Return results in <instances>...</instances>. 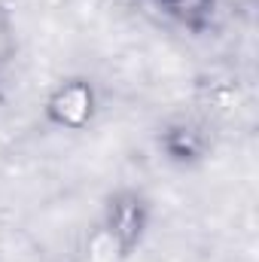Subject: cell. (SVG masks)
Wrapping results in <instances>:
<instances>
[{"label":"cell","mask_w":259,"mask_h":262,"mask_svg":"<svg viewBox=\"0 0 259 262\" xmlns=\"http://www.w3.org/2000/svg\"><path fill=\"white\" fill-rule=\"evenodd\" d=\"M153 3L168 18H174L177 25H183L189 31H204L217 12V0H153Z\"/></svg>","instance_id":"277c9868"},{"label":"cell","mask_w":259,"mask_h":262,"mask_svg":"<svg viewBox=\"0 0 259 262\" xmlns=\"http://www.w3.org/2000/svg\"><path fill=\"white\" fill-rule=\"evenodd\" d=\"M149 229V204L137 192H116L104 210V232L119 256H128L140 247Z\"/></svg>","instance_id":"6da1fadb"},{"label":"cell","mask_w":259,"mask_h":262,"mask_svg":"<svg viewBox=\"0 0 259 262\" xmlns=\"http://www.w3.org/2000/svg\"><path fill=\"white\" fill-rule=\"evenodd\" d=\"M159 143H162V152H165L174 165H195V162L204 159V152H207L204 134L195 128V125H186V122L168 125V128L162 131Z\"/></svg>","instance_id":"3957f363"},{"label":"cell","mask_w":259,"mask_h":262,"mask_svg":"<svg viewBox=\"0 0 259 262\" xmlns=\"http://www.w3.org/2000/svg\"><path fill=\"white\" fill-rule=\"evenodd\" d=\"M15 49H18V37H15V18L12 12L0 3V73L12 64L15 58Z\"/></svg>","instance_id":"5b68a950"},{"label":"cell","mask_w":259,"mask_h":262,"mask_svg":"<svg viewBox=\"0 0 259 262\" xmlns=\"http://www.w3.org/2000/svg\"><path fill=\"white\" fill-rule=\"evenodd\" d=\"M95 89L85 79H64L46 101V116L52 125L64 131H82L95 116Z\"/></svg>","instance_id":"7a4b0ae2"}]
</instances>
